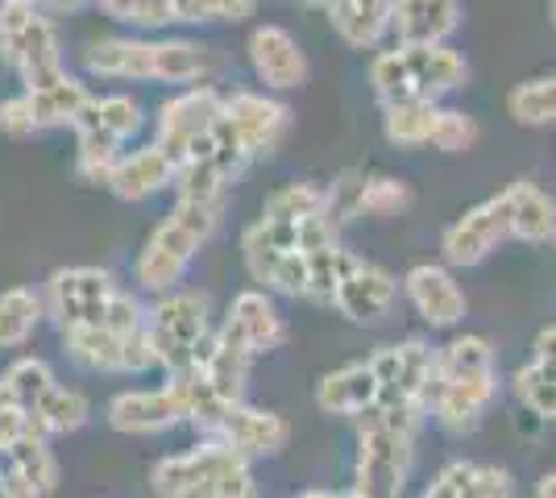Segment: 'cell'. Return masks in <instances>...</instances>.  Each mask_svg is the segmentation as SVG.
Returning <instances> with one entry per match:
<instances>
[{"label": "cell", "instance_id": "obj_1", "mask_svg": "<svg viewBox=\"0 0 556 498\" xmlns=\"http://www.w3.org/2000/svg\"><path fill=\"white\" fill-rule=\"evenodd\" d=\"M150 486L159 498H257V477L250 461L216 436L195 449L163 457L150 470Z\"/></svg>", "mask_w": 556, "mask_h": 498}, {"label": "cell", "instance_id": "obj_2", "mask_svg": "<svg viewBox=\"0 0 556 498\" xmlns=\"http://www.w3.org/2000/svg\"><path fill=\"white\" fill-rule=\"evenodd\" d=\"M465 79H469V67L453 47H394L370 63V84L382 108L412 104V100L437 104L441 95L457 92Z\"/></svg>", "mask_w": 556, "mask_h": 498}, {"label": "cell", "instance_id": "obj_3", "mask_svg": "<svg viewBox=\"0 0 556 498\" xmlns=\"http://www.w3.org/2000/svg\"><path fill=\"white\" fill-rule=\"evenodd\" d=\"M0 59L22 75L25 92L54 88L67 75L54 22L42 4H25V0H0Z\"/></svg>", "mask_w": 556, "mask_h": 498}, {"label": "cell", "instance_id": "obj_4", "mask_svg": "<svg viewBox=\"0 0 556 498\" xmlns=\"http://www.w3.org/2000/svg\"><path fill=\"white\" fill-rule=\"evenodd\" d=\"M146 332L154 345V361L163 366L170 379H184L195 361L200 341L212 332L208 320V295L204 291H170L159 295L154 308H146Z\"/></svg>", "mask_w": 556, "mask_h": 498}, {"label": "cell", "instance_id": "obj_5", "mask_svg": "<svg viewBox=\"0 0 556 498\" xmlns=\"http://www.w3.org/2000/svg\"><path fill=\"white\" fill-rule=\"evenodd\" d=\"M416 432L391 427L374 416H362L357 436V465H353V495L357 498H399L412 474Z\"/></svg>", "mask_w": 556, "mask_h": 498}, {"label": "cell", "instance_id": "obj_6", "mask_svg": "<svg viewBox=\"0 0 556 498\" xmlns=\"http://www.w3.org/2000/svg\"><path fill=\"white\" fill-rule=\"evenodd\" d=\"M116 291L121 286L113 283V274L100 266H63L50 274L42 308L47 316H54V324L63 332L88 329V324H104Z\"/></svg>", "mask_w": 556, "mask_h": 498}, {"label": "cell", "instance_id": "obj_7", "mask_svg": "<svg viewBox=\"0 0 556 498\" xmlns=\"http://www.w3.org/2000/svg\"><path fill=\"white\" fill-rule=\"evenodd\" d=\"M510 238V200L507 191L482 200L478 208H469L465 216H457L441 238L444 261L448 266H478L486 261L503 241Z\"/></svg>", "mask_w": 556, "mask_h": 498}, {"label": "cell", "instance_id": "obj_8", "mask_svg": "<svg viewBox=\"0 0 556 498\" xmlns=\"http://www.w3.org/2000/svg\"><path fill=\"white\" fill-rule=\"evenodd\" d=\"M378 374V404H416L428 411V391L437 382V354L424 341H403V345H382L370 357Z\"/></svg>", "mask_w": 556, "mask_h": 498}, {"label": "cell", "instance_id": "obj_9", "mask_svg": "<svg viewBox=\"0 0 556 498\" xmlns=\"http://www.w3.org/2000/svg\"><path fill=\"white\" fill-rule=\"evenodd\" d=\"M195 254H200V241L191 238L184 225H175V220L166 216L163 225L150 233V241L141 245L138 266H134L138 286L150 291V295H170V291H179L187 266L195 261Z\"/></svg>", "mask_w": 556, "mask_h": 498}, {"label": "cell", "instance_id": "obj_10", "mask_svg": "<svg viewBox=\"0 0 556 498\" xmlns=\"http://www.w3.org/2000/svg\"><path fill=\"white\" fill-rule=\"evenodd\" d=\"M225 100L216 88H187V92L170 95L163 108H159V150H163L170 163H179L187 154V145L195 138H204L212 129V120L220 117Z\"/></svg>", "mask_w": 556, "mask_h": 498}, {"label": "cell", "instance_id": "obj_11", "mask_svg": "<svg viewBox=\"0 0 556 498\" xmlns=\"http://www.w3.org/2000/svg\"><path fill=\"white\" fill-rule=\"evenodd\" d=\"M498 399V374L478 379H437L428 391V416L444 432H473Z\"/></svg>", "mask_w": 556, "mask_h": 498}, {"label": "cell", "instance_id": "obj_12", "mask_svg": "<svg viewBox=\"0 0 556 498\" xmlns=\"http://www.w3.org/2000/svg\"><path fill=\"white\" fill-rule=\"evenodd\" d=\"M109 424L125 436H154V432L184 424V399L170 382L154 391H121L109 404Z\"/></svg>", "mask_w": 556, "mask_h": 498}, {"label": "cell", "instance_id": "obj_13", "mask_svg": "<svg viewBox=\"0 0 556 498\" xmlns=\"http://www.w3.org/2000/svg\"><path fill=\"white\" fill-rule=\"evenodd\" d=\"M250 63H254V75L275 88V92H291V88H303L307 84V54L300 50V42L282 29V25H257L250 34Z\"/></svg>", "mask_w": 556, "mask_h": 498}, {"label": "cell", "instance_id": "obj_14", "mask_svg": "<svg viewBox=\"0 0 556 498\" xmlns=\"http://www.w3.org/2000/svg\"><path fill=\"white\" fill-rule=\"evenodd\" d=\"M403 291H407L412 308H416L432 329H453V324L465 320V308H469V304H465V291L444 266H432V261L412 266L407 279H403Z\"/></svg>", "mask_w": 556, "mask_h": 498}, {"label": "cell", "instance_id": "obj_15", "mask_svg": "<svg viewBox=\"0 0 556 498\" xmlns=\"http://www.w3.org/2000/svg\"><path fill=\"white\" fill-rule=\"evenodd\" d=\"M220 445H229L232 452H241L245 461L254 457H278L291 440V424L278 416V411H266V407H232L229 420L216 432Z\"/></svg>", "mask_w": 556, "mask_h": 498}, {"label": "cell", "instance_id": "obj_16", "mask_svg": "<svg viewBox=\"0 0 556 498\" xmlns=\"http://www.w3.org/2000/svg\"><path fill=\"white\" fill-rule=\"evenodd\" d=\"M462 25V0H391L399 47H444Z\"/></svg>", "mask_w": 556, "mask_h": 498}, {"label": "cell", "instance_id": "obj_17", "mask_svg": "<svg viewBox=\"0 0 556 498\" xmlns=\"http://www.w3.org/2000/svg\"><path fill=\"white\" fill-rule=\"evenodd\" d=\"M225 117L237 125L241 142L250 154H275L287 125H291V113L287 104H278L262 92H232L225 95Z\"/></svg>", "mask_w": 556, "mask_h": 498}, {"label": "cell", "instance_id": "obj_18", "mask_svg": "<svg viewBox=\"0 0 556 498\" xmlns=\"http://www.w3.org/2000/svg\"><path fill=\"white\" fill-rule=\"evenodd\" d=\"M394 295H399V283H394L391 270L362 258V266L341 283L332 308L341 311L345 320H353V324H378L394 308Z\"/></svg>", "mask_w": 556, "mask_h": 498}, {"label": "cell", "instance_id": "obj_19", "mask_svg": "<svg viewBox=\"0 0 556 498\" xmlns=\"http://www.w3.org/2000/svg\"><path fill=\"white\" fill-rule=\"evenodd\" d=\"M378 395H382V386H378L370 361H349L316 382V407L325 416H357L362 420L378 404Z\"/></svg>", "mask_w": 556, "mask_h": 498}, {"label": "cell", "instance_id": "obj_20", "mask_svg": "<svg viewBox=\"0 0 556 498\" xmlns=\"http://www.w3.org/2000/svg\"><path fill=\"white\" fill-rule=\"evenodd\" d=\"M225 324L245 341V349H250L254 357L278 349V345H282V336H287L282 311H278L275 299H270L266 291H257V286L254 291H241V295L232 299Z\"/></svg>", "mask_w": 556, "mask_h": 498}, {"label": "cell", "instance_id": "obj_21", "mask_svg": "<svg viewBox=\"0 0 556 498\" xmlns=\"http://www.w3.org/2000/svg\"><path fill=\"white\" fill-rule=\"evenodd\" d=\"M515 477L503 465H482V461H448L437 482L419 498H510Z\"/></svg>", "mask_w": 556, "mask_h": 498}, {"label": "cell", "instance_id": "obj_22", "mask_svg": "<svg viewBox=\"0 0 556 498\" xmlns=\"http://www.w3.org/2000/svg\"><path fill=\"white\" fill-rule=\"evenodd\" d=\"M170 179H175V163L159 145H146L134 154H121L113 179H109V191L125 204H138V200H150L163 188H170Z\"/></svg>", "mask_w": 556, "mask_h": 498}, {"label": "cell", "instance_id": "obj_23", "mask_svg": "<svg viewBox=\"0 0 556 498\" xmlns=\"http://www.w3.org/2000/svg\"><path fill=\"white\" fill-rule=\"evenodd\" d=\"M507 200H510V238L532 241V245L556 241V200L540 183L519 179V183L507 188Z\"/></svg>", "mask_w": 556, "mask_h": 498}, {"label": "cell", "instance_id": "obj_24", "mask_svg": "<svg viewBox=\"0 0 556 498\" xmlns=\"http://www.w3.org/2000/svg\"><path fill=\"white\" fill-rule=\"evenodd\" d=\"M328 22L353 50L374 47L391 29V0H328Z\"/></svg>", "mask_w": 556, "mask_h": 498}, {"label": "cell", "instance_id": "obj_25", "mask_svg": "<svg viewBox=\"0 0 556 498\" xmlns=\"http://www.w3.org/2000/svg\"><path fill=\"white\" fill-rule=\"evenodd\" d=\"M84 67L100 79H150V42L100 38L84 50Z\"/></svg>", "mask_w": 556, "mask_h": 498}, {"label": "cell", "instance_id": "obj_26", "mask_svg": "<svg viewBox=\"0 0 556 498\" xmlns=\"http://www.w3.org/2000/svg\"><path fill=\"white\" fill-rule=\"evenodd\" d=\"M29 416H34L38 436H67V432H79V427L92 420V404H88L84 391L54 382L47 395L29 407Z\"/></svg>", "mask_w": 556, "mask_h": 498}, {"label": "cell", "instance_id": "obj_27", "mask_svg": "<svg viewBox=\"0 0 556 498\" xmlns=\"http://www.w3.org/2000/svg\"><path fill=\"white\" fill-rule=\"evenodd\" d=\"M212 72V54L195 42L184 38H166V42H150V79L163 84H195Z\"/></svg>", "mask_w": 556, "mask_h": 498}, {"label": "cell", "instance_id": "obj_28", "mask_svg": "<svg viewBox=\"0 0 556 498\" xmlns=\"http://www.w3.org/2000/svg\"><path fill=\"white\" fill-rule=\"evenodd\" d=\"M67 357L79 370L92 374H121V357H125V336L109 332L104 324H88V329H67Z\"/></svg>", "mask_w": 556, "mask_h": 498}, {"label": "cell", "instance_id": "obj_29", "mask_svg": "<svg viewBox=\"0 0 556 498\" xmlns=\"http://www.w3.org/2000/svg\"><path fill=\"white\" fill-rule=\"evenodd\" d=\"M0 461L22 477L38 498L54 495V486H59V461H54V452H50L47 436H38V432L25 436V440H17L9 452H0Z\"/></svg>", "mask_w": 556, "mask_h": 498}, {"label": "cell", "instance_id": "obj_30", "mask_svg": "<svg viewBox=\"0 0 556 498\" xmlns=\"http://www.w3.org/2000/svg\"><path fill=\"white\" fill-rule=\"evenodd\" d=\"M29 100V113H34V125L38 129H59V125H75L84 104L92 100V92L75 79V75H63L54 88H42V92H25Z\"/></svg>", "mask_w": 556, "mask_h": 498}, {"label": "cell", "instance_id": "obj_31", "mask_svg": "<svg viewBox=\"0 0 556 498\" xmlns=\"http://www.w3.org/2000/svg\"><path fill=\"white\" fill-rule=\"evenodd\" d=\"M437 120H441V104H428V100L391 104V108H382V133L391 145L416 150V145H432Z\"/></svg>", "mask_w": 556, "mask_h": 498}, {"label": "cell", "instance_id": "obj_32", "mask_svg": "<svg viewBox=\"0 0 556 498\" xmlns=\"http://www.w3.org/2000/svg\"><path fill=\"white\" fill-rule=\"evenodd\" d=\"M79 125L100 129V133H109V138H116V142H129V138L141 129V108H138V100H134V95H121V92L92 95L71 129H79Z\"/></svg>", "mask_w": 556, "mask_h": 498}, {"label": "cell", "instance_id": "obj_33", "mask_svg": "<svg viewBox=\"0 0 556 498\" xmlns=\"http://www.w3.org/2000/svg\"><path fill=\"white\" fill-rule=\"evenodd\" d=\"M42 316H47V308H42V295L38 291H29V286L0 291V349L25 345Z\"/></svg>", "mask_w": 556, "mask_h": 498}, {"label": "cell", "instance_id": "obj_34", "mask_svg": "<svg viewBox=\"0 0 556 498\" xmlns=\"http://www.w3.org/2000/svg\"><path fill=\"white\" fill-rule=\"evenodd\" d=\"M303 258H307V299H316V304H332L341 283L362 266V258L345 245H328V250L303 254Z\"/></svg>", "mask_w": 556, "mask_h": 498}, {"label": "cell", "instance_id": "obj_35", "mask_svg": "<svg viewBox=\"0 0 556 498\" xmlns=\"http://www.w3.org/2000/svg\"><path fill=\"white\" fill-rule=\"evenodd\" d=\"M494 370V345L486 336H457L437 354V379H478Z\"/></svg>", "mask_w": 556, "mask_h": 498}, {"label": "cell", "instance_id": "obj_36", "mask_svg": "<svg viewBox=\"0 0 556 498\" xmlns=\"http://www.w3.org/2000/svg\"><path fill=\"white\" fill-rule=\"evenodd\" d=\"M507 113L519 125H556V75H540V79H523L515 84L507 95Z\"/></svg>", "mask_w": 556, "mask_h": 498}, {"label": "cell", "instance_id": "obj_37", "mask_svg": "<svg viewBox=\"0 0 556 498\" xmlns=\"http://www.w3.org/2000/svg\"><path fill=\"white\" fill-rule=\"evenodd\" d=\"M50 386H54V370H50L42 357H17V361L0 374V399H9V404H17L29 411V407L47 395Z\"/></svg>", "mask_w": 556, "mask_h": 498}, {"label": "cell", "instance_id": "obj_38", "mask_svg": "<svg viewBox=\"0 0 556 498\" xmlns=\"http://www.w3.org/2000/svg\"><path fill=\"white\" fill-rule=\"evenodd\" d=\"M320 213H328V188L320 183H287L262 204V220H287V225H300Z\"/></svg>", "mask_w": 556, "mask_h": 498}, {"label": "cell", "instance_id": "obj_39", "mask_svg": "<svg viewBox=\"0 0 556 498\" xmlns=\"http://www.w3.org/2000/svg\"><path fill=\"white\" fill-rule=\"evenodd\" d=\"M170 188H175V195L187 200V204H216V200H225L229 179L216 170L212 158H184V163H175Z\"/></svg>", "mask_w": 556, "mask_h": 498}, {"label": "cell", "instance_id": "obj_40", "mask_svg": "<svg viewBox=\"0 0 556 498\" xmlns=\"http://www.w3.org/2000/svg\"><path fill=\"white\" fill-rule=\"evenodd\" d=\"M407 208H412V188H407L403 179H391V175H370V179H362V188H357L353 216L391 220V216H403Z\"/></svg>", "mask_w": 556, "mask_h": 498}, {"label": "cell", "instance_id": "obj_41", "mask_svg": "<svg viewBox=\"0 0 556 498\" xmlns=\"http://www.w3.org/2000/svg\"><path fill=\"white\" fill-rule=\"evenodd\" d=\"M75 138H79V158H75L79 179H84V183H104V188H109L116 163H121V145L125 142H116V138L100 133V129H88V125H79Z\"/></svg>", "mask_w": 556, "mask_h": 498}, {"label": "cell", "instance_id": "obj_42", "mask_svg": "<svg viewBox=\"0 0 556 498\" xmlns=\"http://www.w3.org/2000/svg\"><path fill=\"white\" fill-rule=\"evenodd\" d=\"M515 395H519V404L528 407L532 416L556 420V370L540 366V361H528L515 374Z\"/></svg>", "mask_w": 556, "mask_h": 498}, {"label": "cell", "instance_id": "obj_43", "mask_svg": "<svg viewBox=\"0 0 556 498\" xmlns=\"http://www.w3.org/2000/svg\"><path fill=\"white\" fill-rule=\"evenodd\" d=\"M478 142V120L469 113H457V108H441V120H437V133H432V150L441 154H465Z\"/></svg>", "mask_w": 556, "mask_h": 498}, {"label": "cell", "instance_id": "obj_44", "mask_svg": "<svg viewBox=\"0 0 556 498\" xmlns=\"http://www.w3.org/2000/svg\"><path fill=\"white\" fill-rule=\"evenodd\" d=\"M170 220L184 225L187 233L204 245V241H212V233L220 229V220H225V200H216V204H187V200H179Z\"/></svg>", "mask_w": 556, "mask_h": 498}, {"label": "cell", "instance_id": "obj_45", "mask_svg": "<svg viewBox=\"0 0 556 498\" xmlns=\"http://www.w3.org/2000/svg\"><path fill=\"white\" fill-rule=\"evenodd\" d=\"M0 133H9V138H29V133H38L25 92L13 95V100H0Z\"/></svg>", "mask_w": 556, "mask_h": 498}, {"label": "cell", "instance_id": "obj_46", "mask_svg": "<svg viewBox=\"0 0 556 498\" xmlns=\"http://www.w3.org/2000/svg\"><path fill=\"white\" fill-rule=\"evenodd\" d=\"M212 22H250L257 0H208Z\"/></svg>", "mask_w": 556, "mask_h": 498}, {"label": "cell", "instance_id": "obj_47", "mask_svg": "<svg viewBox=\"0 0 556 498\" xmlns=\"http://www.w3.org/2000/svg\"><path fill=\"white\" fill-rule=\"evenodd\" d=\"M166 9H170V22H187V25L212 22L208 0H166Z\"/></svg>", "mask_w": 556, "mask_h": 498}, {"label": "cell", "instance_id": "obj_48", "mask_svg": "<svg viewBox=\"0 0 556 498\" xmlns=\"http://www.w3.org/2000/svg\"><path fill=\"white\" fill-rule=\"evenodd\" d=\"M134 25H146V29H159V25H170V9H166V0H138V13H134Z\"/></svg>", "mask_w": 556, "mask_h": 498}, {"label": "cell", "instance_id": "obj_49", "mask_svg": "<svg viewBox=\"0 0 556 498\" xmlns=\"http://www.w3.org/2000/svg\"><path fill=\"white\" fill-rule=\"evenodd\" d=\"M532 361H540V366H548V370H556V324H548V329H540V336H535V354Z\"/></svg>", "mask_w": 556, "mask_h": 498}, {"label": "cell", "instance_id": "obj_50", "mask_svg": "<svg viewBox=\"0 0 556 498\" xmlns=\"http://www.w3.org/2000/svg\"><path fill=\"white\" fill-rule=\"evenodd\" d=\"M113 22H134V13H138V0H96Z\"/></svg>", "mask_w": 556, "mask_h": 498}, {"label": "cell", "instance_id": "obj_51", "mask_svg": "<svg viewBox=\"0 0 556 498\" xmlns=\"http://www.w3.org/2000/svg\"><path fill=\"white\" fill-rule=\"evenodd\" d=\"M84 4H92V0H42L47 13H79Z\"/></svg>", "mask_w": 556, "mask_h": 498}, {"label": "cell", "instance_id": "obj_52", "mask_svg": "<svg viewBox=\"0 0 556 498\" xmlns=\"http://www.w3.org/2000/svg\"><path fill=\"white\" fill-rule=\"evenodd\" d=\"M535 498H556V470L535 482Z\"/></svg>", "mask_w": 556, "mask_h": 498}, {"label": "cell", "instance_id": "obj_53", "mask_svg": "<svg viewBox=\"0 0 556 498\" xmlns=\"http://www.w3.org/2000/svg\"><path fill=\"white\" fill-rule=\"evenodd\" d=\"M295 4H320V9H325L328 0H295Z\"/></svg>", "mask_w": 556, "mask_h": 498}, {"label": "cell", "instance_id": "obj_54", "mask_svg": "<svg viewBox=\"0 0 556 498\" xmlns=\"http://www.w3.org/2000/svg\"><path fill=\"white\" fill-rule=\"evenodd\" d=\"M25 4H42V0H25Z\"/></svg>", "mask_w": 556, "mask_h": 498}, {"label": "cell", "instance_id": "obj_55", "mask_svg": "<svg viewBox=\"0 0 556 498\" xmlns=\"http://www.w3.org/2000/svg\"><path fill=\"white\" fill-rule=\"evenodd\" d=\"M553 22H556V4H553Z\"/></svg>", "mask_w": 556, "mask_h": 498}, {"label": "cell", "instance_id": "obj_56", "mask_svg": "<svg viewBox=\"0 0 556 498\" xmlns=\"http://www.w3.org/2000/svg\"><path fill=\"white\" fill-rule=\"evenodd\" d=\"M553 424H556V420H553Z\"/></svg>", "mask_w": 556, "mask_h": 498}]
</instances>
